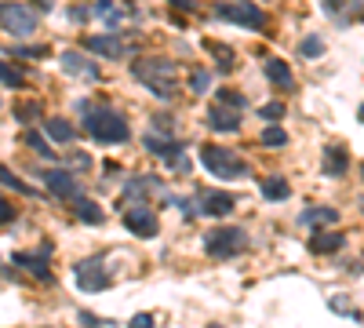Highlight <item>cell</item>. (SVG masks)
Listing matches in <instances>:
<instances>
[{
  "label": "cell",
  "instance_id": "obj_27",
  "mask_svg": "<svg viewBox=\"0 0 364 328\" xmlns=\"http://www.w3.org/2000/svg\"><path fill=\"white\" fill-rule=\"evenodd\" d=\"M0 183H4L8 190H15V194H33L30 186H26V183L19 179V175H15V172H8V168H0Z\"/></svg>",
  "mask_w": 364,
  "mask_h": 328
},
{
  "label": "cell",
  "instance_id": "obj_8",
  "mask_svg": "<svg viewBox=\"0 0 364 328\" xmlns=\"http://www.w3.org/2000/svg\"><path fill=\"white\" fill-rule=\"evenodd\" d=\"M124 226H128L135 237H157V230H161V223H157V216L146 208V201L124 212Z\"/></svg>",
  "mask_w": 364,
  "mask_h": 328
},
{
  "label": "cell",
  "instance_id": "obj_6",
  "mask_svg": "<svg viewBox=\"0 0 364 328\" xmlns=\"http://www.w3.org/2000/svg\"><path fill=\"white\" fill-rule=\"evenodd\" d=\"M215 15L233 26H248V30H263V8L252 0H233V4H215Z\"/></svg>",
  "mask_w": 364,
  "mask_h": 328
},
{
  "label": "cell",
  "instance_id": "obj_35",
  "mask_svg": "<svg viewBox=\"0 0 364 328\" xmlns=\"http://www.w3.org/2000/svg\"><path fill=\"white\" fill-rule=\"evenodd\" d=\"M30 146L37 150V154H44V157H51V154H55V150H48V143H44V139L37 135V132H30Z\"/></svg>",
  "mask_w": 364,
  "mask_h": 328
},
{
  "label": "cell",
  "instance_id": "obj_7",
  "mask_svg": "<svg viewBox=\"0 0 364 328\" xmlns=\"http://www.w3.org/2000/svg\"><path fill=\"white\" fill-rule=\"evenodd\" d=\"M77 285H81L84 292H102V288H110V274H106L99 256L77 263Z\"/></svg>",
  "mask_w": 364,
  "mask_h": 328
},
{
  "label": "cell",
  "instance_id": "obj_37",
  "mask_svg": "<svg viewBox=\"0 0 364 328\" xmlns=\"http://www.w3.org/2000/svg\"><path fill=\"white\" fill-rule=\"evenodd\" d=\"M81 321H84V325H95V328H110V325H113V321H106V318H95V314H88V310L81 314Z\"/></svg>",
  "mask_w": 364,
  "mask_h": 328
},
{
  "label": "cell",
  "instance_id": "obj_22",
  "mask_svg": "<svg viewBox=\"0 0 364 328\" xmlns=\"http://www.w3.org/2000/svg\"><path fill=\"white\" fill-rule=\"evenodd\" d=\"M343 245H346L343 234H314V241H310L314 252H339Z\"/></svg>",
  "mask_w": 364,
  "mask_h": 328
},
{
  "label": "cell",
  "instance_id": "obj_39",
  "mask_svg": "<svg viewBox=\"0 0 364 328\" xmlns=\"http://www.w3.org/2000/svg\"><path fill=\"white\" fill-rule=\"evenodd\" d=\"M11 219H15V208L8 201H0V223H11Z\"/></svg>",
  "mask_w": 364,
  "mask_h": 328
},
{
  "label": "cell",
  "instance_id": "obj_4",
  "mask_svg": "<svg viewBox=\"0 0 364 328\" xmlns=\"http://www.w3.org/2000/svg\"><path fill=\"white\" fill-rule=\"evenodd\" d=\"M244 248H248V234L237 230V226H219V230H212L204 237V252L212 259H233Z\"/></svg>",
  "mask_w": 364,
  "mask_h": 328
},
{
  "label": "cell",
  "instance_id": "obj_25",
  "mask_svg": "<svg viewBox=\"0 0 364 328\" xmlns=\"http://www.w3.org/2000/svg\"><path fill=\"white\" fill-rule=\"evenodd\" d=\"M208 88H212V73H208V70H193V73H190V92L204 95Z\"/></svg>",
  "mask_w": 364,
  "mask_h": 328
},
{
  "label": "cell",
  "instance_id": "obj_12",
  "mask_svg": "<svg viewBox=\"0 0 364 328\" xmlns=\"http://www.w3.org/2000/svg\"><path fill=\"white\" fill-rule=\"evenodd\" d=\"M208 128L215 132H237L241 128V110L237 106H226V103H215L208 110Z\"/></svg>",
  "mask_w": 364,
  "mask_h": 328
},
{
  "label": "cell",
  "instance_id": "obj_30",
  "mask_svg": "<svg viewBox=\"0 0 364 328\" xmlns=\"http://www.w3.org/2000/svg\"><path fill=\"white\" fill-rule=\"evenodd\" d=\"M284 143H288L284 128H266V132H263V146H284Z\"/></svg>",
  "mask_w": 364,
  "mask_h": 328
},
{
  "label": "cell",
  "instance_id": "obj_40",
  "mask_svg": "<svg viewBox=\"0 0 364 328\" xmlns=\"http://www.w3.org/2000/svg\"><path fill=\"white\" fill-rule=\"evenodd\" d=\"M175 4H179V8H193V0H175Z\"/></svg>",
  "mask_w": 364,
  "mask_h": 328
},
{
  "label": "cell",
  "instance_id": "obj_5",
  "mask_svg": "<svg viewBox=\"0 0 364 328\" xmlns=\"http://www.w3.org/2000/svg\"><path fill=\"white\" fill-rule=\"evenodd\" d=\"M0 26L11 37H30L37 33V11H30V4H19V0H4L0 4Z\"/></svg>",
  "mask_w": 364,
  "mask_h": 328
},
{
  "label": "cell",
  "instance_id": "obj_23",
  "mask_svg": "<svg viewBox=\"0 0 364 328\" xmlns=\"http://www.w3.org/2000/svg\"><path fill=\"white\" fill-rule=\"evenodd\" d=\"M77 216H81L84 223H91V226H99V223H102L99 205H95V201H84V197H77Z\"/></svg>",
  "mask_w": 364,
  "mask_h": 328
},
{
  "label": "cell",
  "instance_id": "obj_13",
  "mask_svg": "<svg viewBox=\"0 0 364 328\" xmlns=\"http://www.w3.org/2000/svg\"><path fill=\"white\" fill-rule=\"evenodd\" d=\"M321 172L328 175V179H343V175L350 172V150L328 146V150H324V161H321Z\"/></svg>",
  "mask_w": 364,
  "mask_h": 328
},
{
  "label": "cell",
  "instance_id": "obj_32",
  "mask_svg": "<svg viewBox=\"0 0 364 328\" xmlns=\"http://www.w3.org/2000/svg\"><path fill=\"white\" fill-rule=\"evenodd\" d=\"M212 52L219 55V70H233V66H237V55H233V52H226V48L212 44Z\"/></svg>",
  "mask_w": 364,
  "mask_h": 328
},
{
  "label": "cell",
  "instance_id": "obj_24",
  "mask_svg": "<svg viewBox=\"0 0 364 328\" xmlns=\"http://www.w3.org/2000/svg\"><path fill=\"white\" fill-rule=\"evenodd\" d=\"M335 219H339L335 208H310V212H303V223H335Z\"/></svg>",
  "mask_w": 364,
  "mask_h": 328
},
{
  "label": "cell",
  "instance_id": "obj_26",
  "mask_svg": "<svg viewBox=\"0 0 364 328\" xmlns=\"http://www.w3.org/2000/svg\"><path fill=\"white\" fill-rule=\"evenodd\" d=\"M0 84H8V88H26V77L19 70H11L8 62H0Z\"/></svg>",
  "mask_w": 364,
  "mask_h": 328
},
{
  "label": "cell",
  "instance_id": "obj_36",
  "mask_svg": "<svg viewBox=\"0 0 364 328\" xmlns=\"http://www.w3.org/2000/svg\"><path fill=\"white\" fill-rule=\"evenodd\" d=\"M30 117H41V106H37V103L19 106V121H22V124H30Z\"/></svg>",
  "mask_w": 364,
  "mask_h": 328
},
{
  "label": "cell",
  "instance_id": "obj_34",
  "mask_svg": "<svg viewBox=\"0 0 364 328\" xmlns=\"http://www.w3.org/2000/svg\"><path fill=\"white\" fill-rule=\"evenodd\" d=\"M219 103H226V106H244V95L241 92H233V88H223V95H219Z\"/></svg>",
  "mask_w": 364,
  "mask_h": 328
},
{
  "label": "cell",
  "instance_id": "obj_38",
  "mask_svg": "<svg viewBox=\"0 0 364 328\" xmlns=\"http://www.w3.org/2000/svg\"><path fill=\"white\" fill-rule=\"evenodd\" d=\"M153 325V314H135L132 318V328H150Z\"/></svg>",
  "mask_w": 364,
  "mask_h": 328
},
{
  "label": "cell",
  "instance_id": "obj_15",
  "mask_svg": "<svg viewBox=\"0 0 364 328\" xmlns=\"http://www.w3.org/2000/svg\"><path fill=\"white\" fill-rule=\"evenodd\" d=\"M197 205V212H204V216H230L237 201H233V194H201Z\"/></svg>",
  "mask_w": 364,
  "mask_h": 328
},
{
  "label": "cell",
  "instance_id": "obj_2",
  "mask_svg": "<svg viewBox=\"0 0 364 328\" xmlns=\"http://www.w3.org/2000/svg\"><path fill=\"white\" fill-rule=\"evenodd\" d=\"M88 135L95 143H128V121L113 110H88V121H84Z\"/></svg>",
  "mask_w": 364,
  "mask_h": 328
},
{
  "label": "cell",
  "instance_id": "obj_3",
  "mask_svg": "<svg viewBox=\"0 0 364 328\" xmlns=\"http://www.w3.org/2000/svg\"><path fill=\"white\" fill-rule=\"evenodd\" d=\"M201 164L215 179H241V175H248V161H241L233 150H223V146H204Z\"/></svg>",
  "mask_w": 364,
  "mask_h": 328
},
{
  "label": "cell",
  "instance_id": "obj_29",
  "mask_svg": "<svg viewBox=\"0 0 364 328\" xmlns=\"http://www.w3.org/2000/svg\"><path fill=\"white\" fill-rule=\"evenodd\" d=\"M328 307H332L335 314H354V321H361V310H354V307H350V299H346V296H332V303H328Z\"/></svg>",
  "mask_w": 364,
  "mask_h": 328
},
{
  "label": "cell",
  "instance_id": "obj_9",
  "mask_svg": "<svg viewBox=\"0 0 364 328\" xmlns=\"http://www.w3.org/2000/svg\"><path fill=\"white\" fill-rule=\"evenodd\" d=\"M41 179L48 183V190L55 194V197H66V201H77V197H81V183H77L70 172H62V168L41 172Z\"/></svg>",
  "mask_w": 364,
  "mask_h": 328
},
{
  "label": "cell",
  "instance_id": "obj_10",
  "mask_svg": "<svg viewBox=\"0 0 364 328\" xmlns=\"http://www.w3.org/2000/svg\"><path fill=\"white\" fill-rule=\"evenodd\" d=\"M59 66L70 73V77H81V81H99V66L95 62H88V55L84 52H62L59 55Z\"/></svg>",
  "mask_w": 364,
  "mask_h": 328
},
{
  "label": "cell",
  "instance_id": "obj_21",
  "mask_svg": "<svg viewBox=\"0 0 364 328\" xmlns=\"http://www.w3.org/2000/svg\"><path fill=\"white\" fill-rule=\"evenodd\" d=\"M259 186H263V197H266V201H284V197L292 194L288 179H281V175H270V179H263Z\"/></svg>",
  "mask_w": 364,
  "mask_h": 328
},
{
  "label": "cell",
  "instance_id": "obj_17",
  "mask_svg": "<svg viewBox=\"0 0 364 328\" xmlns=\"http://www.w3.org/2000/svg\"><path fill=\"white\" fill-rule=\"evenodd\" d=\"M146 150H150V154H157V157H164V161H179L182 157V146L179 143H172V139H157V135H146Z\"/></svg>",
  "mask_w": 364,
  "mask_h": 328
},
{
  "label": "cell",
  "instance_id": "obj_18",
  "mask_svg": "<svg viewBox=\"0 0 364 328\" xmlns=\"http://www.w3.org/2000/svg\"><path fill=\"white\" fill-rule=\"evenodd\" d=\"M161 190L164 186H161L157 175H135V179L128 183V197H142V201H146L150 194H161Z\"/></svg>",
  "mask_w": 364,
  "mask_h": 328
},
{
  "label": "cell",
  "instance_id": "obj_31",
  "mask_svg": "<svg viewBox=\"0 0 364 328\" xmlns=\"http://www.w3.org/2000/svg\"><path fill=\"white\" fill-rule=\"evenodd\" d=\"M299 52H303L306 59H317V55L324 52V44H321V37H306V41H303V48H299Z\"/></svg>",
  "mask_w": 364,
  "mask_h": 328
},
{
  "label": "cell",
  "instance_id": "obj_14",
  "mask_svg": "<svg viewBox=\"0 0 364 328\" xmlns=\"http://www.w3.org/2000/svg\"><path fill=\"white\" fill-rule=\"evenodd\" d=\"M321 8L328 11V15L339 22V26H350V22L361 19V0H324Z\"/></svg>",
  "mask_w": 364,
  "mask_h": 328
},
{
  "label": "cell",
  "instance_id": "obj_19",
  "mask_svg": "<svg viewBox=\"0 0 364 328\" xmlns=\"http://www.w3.org/2000/svg\"><path fill=\"white\" fill-rule=\"evenodd\" d=\"M263 70H266V77L277 84V88H292V66H288V62H281V59H266V62H263Z\"/></svg>",
  "mask_w": 364,
  "mask_h": 328
},
{
  "label": "cell",
  "instance_id": "obj_28",
  "mask_svg": "<svg viewBox=\"0 0 364 328\" xmlns=\"http://www.w3.org/2000/svg\"><path fill=\"white\" fill-rule=\"evenodd\" d=\"M95 15H99V19H106L110 26H117V22H121V11H113L110 0H99V4H95Z\"/></svg>",
  "mask_w": 364,
  "mask_h": 328
},
{
  "label": "cell",
  "instance_id": "obj_11",
  "mask_svg": "<svg viewBox=\"0 0 364 328\" xmlns=\"http://www.w3.org/2000/svg\"><path fill=\"white\" fill-rule=\"evenodd\" d=\"M84 52L106 55V59H121V55H128V48H124V41L117 33H99V37H88L84 41Z\"/></svg>",
  "mask_w": 364,
  "mask_h": 328
},
{
  "label": "cell",
  "instance_id": "obj_33",
  "mask_svg": "<svg viewBox=\"0 0 364 328\" xmlns=\"http://www.w3.org/2000/svg\"><path fill=\"white\" fill-rule=\"evenodd\" d=\"M259 117L263 121H281L284 117V103H266L263 110H259Z\"/></svg>",
  "mask_w": 364,
  "mask_h": 328
},
{
  "label": "cell",
  "instance_id": "obj_16",
  "mask_svg": "<svg viewBox=\"0 0 364 328\" xmlns=\"http://www.w3.org/2000/svg\"><path fill=\"white\" fill-rule=\"evenodd\" d=\"M48 245L41 248V252H37V256H26V252H19V256H15V263H19V267H26V270H33L37 277H41V281H51V270H48Z\"/></svg>",
  "mask_w": 364,
  "mask_h": 328
},
{
  "label": "cell",
  "instance_id": "obj_20",
  "mask_svg": "<svg viewBox=\"0 0 364 328\" xmlns=\"http://www.w3.org/2000/svg\"><path fill=\"white\" fill-rule=\"evenodd\" d=\"M44 132H48V139L51 143H73V124L70 121H62V117H48L44 121Z\"/></svg>",
  "mask_w": 364,
  "mask_h": 328
},
{
  "label": "cell",
  "instance_id": "obj_1",
  "mask_svg": "<svg viewBox=\"0 0 364 328\" xmlns=\"http://www.w3.org/2000/svg\"><path fill=\"white\" fill-rule=\"evenodd\" d=\"M132 73L157 99H175V92H179V66L172 59H139V62H132Z\"/></svg>",
  "mask_w": 364,
  "mask_h": 328
}]
</instances>
